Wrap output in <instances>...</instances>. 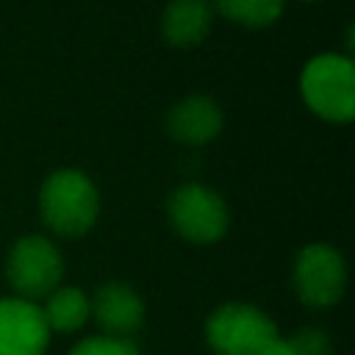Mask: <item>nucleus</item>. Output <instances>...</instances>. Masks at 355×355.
<instances>
[{"label":"nucleus","mask_w":355,"mask_h":355,"mask_svg":"<svg viewBox=\"0 0 355 355\" xmlns=\"http://www.w3.org/2000/svg\"><path fill=\"white\" fill-rule=\"evenodd\" d=\"M6 275L19 300H39L58 288L64 275L61 252L44 236H25L19 239L6 261Z\"/></svg>","instance_id":"obj_4"},{"label":"nucleus","mask_w":355,"mask_h":355,"mask_svg":"<svg viewBox=\"0 0 355 355\" xmlns=\"http://www.w3.org/2000/svg\"><path fill=\"white\" fill-rule=\"evenodd\" d=\"M222 130V111L211 97L194 94L175 103L166 114V133L183 144H205Z\"/></svg>","instance_id":"obj_9"},{"label":"nucleus","mask_w":355,"mask_h":355,"mask_svg":"<svg viewBox=\"0 0 355 355\" xmlns=\"http://www.w3.org/2000/svg\"><path fill=\"white\" fill-rule=\"evenodd\" d=\"M211 0H172L161 17V33L172 47H191L211 31Z\"/></svg>","instance_id":"obj_10"},{"label":"nucleus","mask_w":355,"mask_h":355,"mask_svg":"<svg viewBox=\"0 0 355 355\" xmlns=\"http://www.w3.org/2000/svg\"><path fill=\"white\" fill-rule=\"evenodd\" d=\"M69 355H141L139 347L128 338H114V336H97L80 341Z\"/></svg>","instance_id":"obj_13"},{"label":"nucleus","mask_w":355,"mask_h":355,"mask_svg":"<svg viewBox=\"0 0 355 355\" xmlns=\"http://www.w3.org/2000/svg\"><path fill=\"white\" fill-rule=\"evenodd\" d=\"M166 211H169L172 227L194 244H211L222 239L227 230L225 200L214 189L200 183H186L175 189L166 200Z\"/></svg>","instance_id":"obj_5"},{"label":"nucleus","mask_w":355,"mask_h":355,"mask_svg":"<svg viewBox=\"0 0 355 355\" xmlns=\"http://www.w3.org/2000/svg\"><path fill=\"white\" fill-rule=\"evenodd\" d=\"M50 330L39 305L11 297L0 300V355H42Z\"/></svg>","instance_id":"obj_7"},{"label":"nucleus","mask_w":355,"mask_h":355,"mask_svg":"<svg viewBox=\"0 0 355 355\" xmlns=\"http://www.w3.org/2000/svg\"><path fill=\"white\" fill-rule=\"evenodd\" d=\"M89 311H92L89 297L75 286L55 288L53 294H47V302L42 308L47 330H58V333H72L83 327V322L89 319Z\"/></svg>","instance_id":"obj_11"},{"label":"nucleus","mask_w":355,"mask_h":355,"mask_svg":"<svg viewBox=\"0 0 355 355\" xmlns=\"http://www.w3.org/2000/svg\"><path fill=\"white\" fill-rule=\"evenodd\" d=\"M89 308L94 311V319L105 330V336L114 338H128L144 322V302L128 283H103L94 291Z\"/></svg>","instance_id":"obj_8"},{"label":"nucleus","mask_w":355,"mask_h":355,"mask_svg":"<svg viewBox=\"0 0 355 355\" xmlns=\"http://www.w3.org/2000/svg\"><path fill=\"white\" fill-rule=\"evenodd\" d=\"M308 108L327 122H349L355 114V67L347 55L324 53L305 64L300 78Z\"/></svg>","instance_id":"obj_3"},{"label":"nucleus","mask_w":355,"mask_h":355,"mask_svg":"<svg viewBox=\"0 0 355 355\" xmlns=\"http://www.w3.org/2000/svg\"><path fill=\"white\" fill-rule=\"evenodd\" d=\"M305 3H313V0H305Z\"/></svg>","instance_id":"obj_15"},{"label":"nucleus","mask_w":355,"mask_h":355,"mask_svg":"<svg viewBox=\"0 0 355 355\" xmlns=\"http://www.w3.org/2000/svg\"><path fill=\"white\" fill-rule=\"evenodd\" d=\"M100 211L94 183L78 169L53 172L39 191V214L58 236H83Z\"/></svg>","instance_id":"obj_2"},{"label":"nucleus","mask_w":355,"mask_h":355,"mask_svg":"<svg viewBox=\"0 0 355 355\" xmlns=\"http://www.w3.org/2000/svg\"><path fill=\"white\" fill-rule=\"evenodd\" d=\"M216 11L239 25L263 28L283 14V0H214Z\"/></svg>","instance_id":"obj_12"},{"label":"nucleus","mask_w":355,"mask_h":355,"mask_svg":"<svg viewBox=\"0 0 355 355\" xmlns=\"http://www.w3.org/2000/svg\"><path fill=\"white\" fill-rule=\"evenodd\" d=\"M205 338L216 355H291L275 322L247 302H227L205 322Z\"/></svg>","instance_id":"obj_1"},{"label":"nucleus","mask_w":355,"mask_h":355,"mask_svg":"<svg viewBox=\"0 0 355 355\" xmlns=\"http://www.w3.org/2000/svg\"><path fill=\"white\" fill-rule=\"evenodd\" d=\"M286 341H288L291 355H330V349H333L330 338L319 327H302Z\"/></svg>","instance_id":"obj_14"},{"label":"nucleus","mask_w":355,"mask_h":355,"mask_svg":"<svg viewBox=\"0 0 355 355\" xmlns=\"http://www.w3.org/2000/svg\"><path fill=\"white\" fill-rule=\"evenodd\" d=\"M347 286V266L330 244H308L294 261V288L311 308L336 305Z\"/></svg>","instance_id":"obj_6"}]
</instances>
